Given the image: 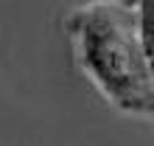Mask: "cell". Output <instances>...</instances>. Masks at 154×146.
I'll list each match as a JSON object with an SVG mask.
<instances>
[{
    "label": "cell",
    "mask_w": 154,
    "mask_h": 146,
    "mask_svg": "<svg viewBox=\"0 0 154 146\" xmlns=\"http://www.w3.org/2000/svg\"><path fill=\"white\" fill-rule=\"evenodd\" d=\"M137 6V36H140V51L146 59L149 76L154 81V0H140Z\"/></svg>",
    "instance_id": "7a4b0ae2"
},
{
    "label": "cell",
    "mask_w": 154,
    "mask_h": 146,
    "mask_svg": "<svg viewBox=\"0 0 154 146\" xmlns=\"http://www.w3.org/2000/svg\"><path fill=\"white\" fill-rule=\"evenodd\" d=\"M70 34L87 76L132 115H154V81L137 36L134 3H90L70 17Z\"/></svg>",
    "instance_id": "6da1fadb"
}]
</instances>
